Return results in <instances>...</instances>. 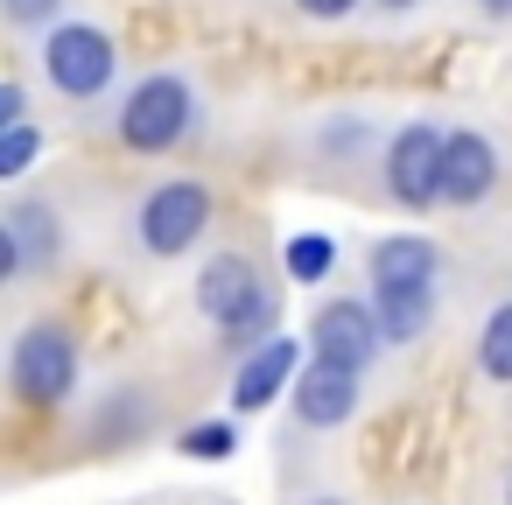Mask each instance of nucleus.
I'll list each match as a JSON object with an SVG mask.
<instances>
[{
  "label": "nucleus",
  "instance_id": "obj_20",
  "mask_svg": "<svg viewBox=\"0 0 512 505\" xmlns=\"http://www.w3.org/2000/svg\"><path fill=\"white\" fill-rule=\"evenodd\" d=\"M22 120H29V85L8 78V85H0V127H22Z\"/></svg>",
  "mask_w": 512,
  "mask_h": 505
},
{
  "label": "nucleus",
  "instance_id": "obj_1",
  "mask_svg": "<svg viewBox=\"0 0 512 505\" xmlns=\"http://www.w3.org/2000/svg\"><path fill=\"white\" fill-rule=\"evenodd\" d=\"M197 309H204V323L218 330V344L225 351H260L267 337H274V323H281V302H274V288L260 281V267L246 260V253H211L204 260V274H197Z\"/></svg>",
  "mask_w": 512,
  "mask_h": 505
},
{
  "label": "nucleus",
  "instance_id": "obj_25",
  "mask_svg": "<svg viewBox=\"0 0 512 505\" xmlns=\"http://www.w3.org/2000/svg\"><path fill=\"white\" fill-rule=\"evenodd\" d=\"M505 505H512V491H505Z\"/></svg>",
  "mask_w": 512,
  "mask_h": 505
},
{
  "label": "nucleus",
  "instance_id": "obj_19",
  "mask_svg": "<svg viewBox=\"0 0 512 505\" xmlns=\"http://www.w3.org/2000/svg\"><path fill=\"white\" fill-rule=\"evenodd\" d=\"M0 8H8V22H15L22 36H36V29H57L64 0H0Z\"/></svg>",
  "mask_w": 512,
  "mask_h": 505
},
{
  "label": "nucleus",
  "instance_id": "obj_2",
  "mask_svg": "<svg viewBox=\"0 0 512 505\" xmlns=\"http://www.w3.org/2000/svg\"><path fill=\"white\" fill-rule=\"evenodd\" d=\"M190 127H197V92H190L183 71H148L120 99V141L134 155H169V148L190 141Z\"/></svg>",
  "mask_w": 512,
  "mask_h": 505
},
{
  "label": "nucleus",
  "instance_id": "obj_12",
  "mask_svg": "<svg viewBox=\"0 0 512 505\" xmlns=\"http://www.w3.org/2000/svg\"><path fill=\"white\" fill-rule=\"evenodd\" d=\"M372 309H379L386 344H414V337H428V323H435V281H407V288L372 281Z\"/></svg>",
  "mask_w": 512,
  "mask_h": 505
},
{
  "label": "nucleus",
  "instance_id": "obj_7",
  "mask_svg": "<svg viewBox=\"0 0 512 505\" xmlns=\"http://www.w3.org/2000/svg\"><path fill=\"white\" fill-rule=\"evenodd\" d=\"M64 260V218L57 204H8L0 211V281H29V274H50Z\"/></svg>",
  "mask_w": 512,
  "mask_h": 505
},
{
  "label": "nucleus",
  "instance_id": "obj_6",
  "mask_svg": "<svg viewBox=\"0 0 512 505\" xmlns=\"http://www.w3.org/2000/svg\"><path fill=\"white\" fill-rule=\"evenodd\" d=\"M442 155H449V134L414 120L386 141V197L400 211H435L442 204Z\"/></svg>",
  "mask_w": 512,
  "mask_h": 505
},
{
  "label": "nucleus",
  "instance_id": "obj_26",
  "mask_svg": "<svg viewBox=\"0 0 512 505\" xmlns=\"http://www.w3.org/2000/svg\"><path fill=\"white\" fill-rule=\"evenodd\" d=\"M211 505H218V498H211Z\"/></svg>",
  "mask_w": 512,
  "mask_h": 505
},
{
  "label": "nucleus",
  "instance_id": "obj_13",
  "mask_svg": "<svg viewBox=\"0 0 512 505\" xmlns=\"http://www.w3.org/2000/svg\"><path fill=\"white\" fill-rule=\"evenodd\" d=\"M372 281H393V288H407V281H442V246L421 239V232H393V239L372 246Z\"/></svg>",
  "mask_w": 512,
  "mask_h": 505
},
{
  "label": "nucleus",
  "instance_id": "obj_3",
  "mask_svg": "<svg viewBox=\"0 0 512 505\" xmlns=\"http://www.w3.org/2000/svg\"><path fill=\"white\" fill-rule=\"evenodd\" d=\"M8 393L22 407H36V414H50V407H64L78 393V337H71V323H29L15 337V351H8Z\"/></svg>",
  "mask_w": 512,
  "mask_h": 505
},
{
  "label": "nucleus",
  "instance_id": "obj_16",
  "mask_svg": "<svg viewBox=\"0 0 512 505\" xmlns=\"http://www.w3.org/2000/svg\"><path fill=\"white\" fill-rule=\"evenodd\" d=\"M281 267H288V281H330V267H337V239H323V232H295V239L281 246Z\"/></svg>",
  "mask_w": 512,
  "mask_h": 505
},
{
  "label": "nucleus",
  "instance_id": "obj_5",
  "mask_svg": "<svg viewBox=\"0 0 512 505\" xmlns=\"http://www.w3.org/2000/svg\"><path fill=\"white\" fill-rule=\"evenodd\" d=\"M36 64L64 99H99L120 78V43L106 29H92V22H57V29H43Z\"/></svg>",
  "mask_w": 512,
  "mask_h": 505
},
{
  "label": "nucleus",
  "instance_id": "obj_4",
  "mask_svg": "<svg viewBox=\"0 0 512 505\" xmlns=\"http://www.w3.org/2000/svg\"><path fill=\"white\" fill-rule=\"evenodd\" d=\"M211 218H218V197H211L197 176H169V183H155V190L141 197L134 239H141L148 260H183V253L211 232Z\"/></svg>",
  "mask_w": 512,
  "mask_h": 505
},
{
  "label": "nucleus",
  "instance_id": "obj_14",
  "mask_svg": "<svg viewBox=\"0 0 512 505\" xmlns=\"http://www.w3.org/2000/svg\"><path fill=\"white\" fill-rule=\"evenodd\" d=\"M148 435V393L141 386H120L99 414H92V449H134Z\"/></svg>",
  "mask_w": 512,
  "mask_h": 505
},
{
  "label": "nucleus",
  "instance_id": "obj_9",
  "mask_svg": "<svg viewBox=\"0 0 512 505\" xmlns=\"http://www.w3.org/2000/svg\"><path fill=\"white\" fill-rule=\"evenodd\" d=\"M358 379H365V372H351V365H337V358H309V365L295 372V393H288L295 421L316 428V435L344 428V421L358 414Z\"/></svg>",
  "mask_w": 512,
  "mask_h": 505
},
{
  "label": "nucleus",
  "instance_id": "obj_17",
  "mask_svg": "<svg viewBox=\"0 0 512 505\" xmlns=\"http://www.w3.org/2000/svg\"><path fill=\"white\" fill-rule=\"evenodd\" d=\"M176 449L197 456V463H225V456L239 449V428H232V421H197V428L176 435Z\"/></svg>",
  "mask_w": 512,
  "mask_h": 505
},
{
  "label": "nucleus",
  "instance_id": "obj_15",
  "mask_svg": "<svg viewBox=\"0 0 512 505\" xmlns=\"http://www.w3.org/2000/svg\"><path fill=\"white\" fill-rule=\"evenodd\" d=\"M477 372L491 379V386H512V295L484 316V330H477Z\"/></svg>",
  "mask_w": 512,
  "mask_h": 505
},
{
  "label": "nucleus",
  "instance_id": "obj_22",
  "mask_svg": "<svg viewBox=\"0 0 512 505\" xmlns=\"http://www.w3.org/2000/svg\"><path fill=\"white\" fill-rule=\"evenodd\" d=\"M484 15L491 22H512V0H484Z\"/></svg>",
  "mask_w": 512,
  "mask_h": 505
},
{
  "label": "nucleus",
  "instance_id": "obj_18",
  "mask_svg": "<svg viewBox=\"0 0 512 505\" xmlns=\"http://www.w3.org/2000/svg\"><path fill=\"white\" fill-rule=\"evenodd\" d=\"M43 155V134L22 120V127H0V183H15V176H29V162Z\"/></svg>",
  "mask_w": 512,
  "mask_h": 505
},
{
  "label": "nucleus",
  "instance_id": "obj_8",
  "mask_svg": "<svg viewBox=\"0 0 512 505\" xmlns=\"http://www.w3.org/2000/svg\"><path fill=\"white\" fill-rule=\"evenodd\" d=\"M309 344H316V358H337V365L365 372V365L379 358L386 330H379V309H372V302H351V295H337V302H323V309H316V323H309Z\"/></svg>",
  "mask_w": 512,
  "mask_h": 505
},
{
  "label": "nucleus",
  "instance_id": "obj_11",
  "mask_svg": "<svg viewBox=\"0 0 512 505\" xmlns=\"http://www.w3.org/2000/svg\"><path fill=\"white\" fill-rule=\"evenodd\" d=\"M491 190H498V148H491V134L456 127V134H449V155H442V204H449V211H470V204H484Z\"/></svg>",
  "mask_w": 512,
  "mask_h": 505
},
{
  "label": "nucleus",
  "instance_id": "obj_21",
  "mask_svg": "<svg viewBox=\"0 0 512 505\" xmlns=\"http://www.w3.org/2000/svg\"><path fill=\"white\" fill-rule=\"evenodd\" d=\"M295 8H302L309 22H344V15L358 8V0H295Z\"/></svg>",
  "mask_w": 512,
  "mask_h": 505
},
{
  "label": "nucleus",
  "instance_id": "obj_23",
  "mask_svg": "<svg viewBox=\"0 0 512 505\" xmlns=\"http://www.w3.org/2000/svg\"><path fill=\"white\" fill-rule=\"evenodd\" d=\"M372 8H379V15H407V8H414V0H372Z\"/></svg>",
  "mask_w": 512,
  "mask_h": 505
},
{
  "label": "nucleus",
  "instance_id": "obj_10",
  "mask_svg": "<svg viewBox=\"0 0 512 505\" xmlns=\"http://www.w3.org/2000/svg\"><path fill=\"white\" fill-rule=\"evenodd\" d=\"M295 372H302V344H295V337H267L260 351L239 358V372H232V407H239V414L274 407L281 393H295Z\"/></svg>",
  "mask_w": 512,
  "mask_h": 505
},
{
  "label": "nucleus",
  "instance_id": "obj_24",
  "mask_svg": "<svg viewBox=\"0 0 512 505\" xmlns=\"http://www.w3.org/2000/svg\"><path fill=\"white\" fill-rule=\"evenodd\" d=\"M309 505H351V498H309Z\"/></svg>",
  "mask_w": 512,
  "mask_h": 505
}]
</instances>
